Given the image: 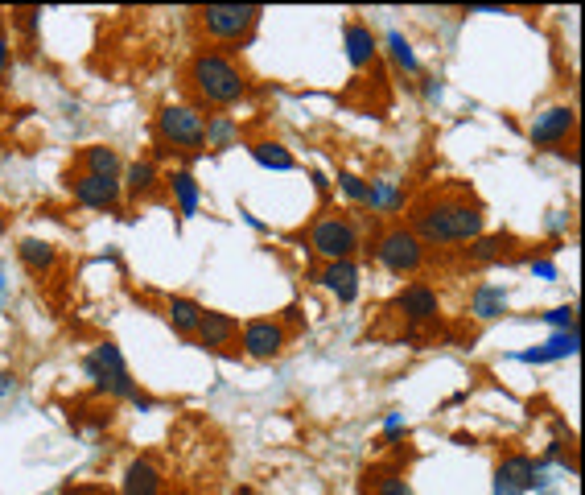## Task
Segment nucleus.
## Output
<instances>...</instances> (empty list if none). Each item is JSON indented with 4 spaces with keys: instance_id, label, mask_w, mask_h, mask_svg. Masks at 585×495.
<instances>
[{
    "instance_id": "1",
    "label": "nucleus",
    "mask_w": 585,
    "mask_h": 495,
    "mask_svg": "<svg viewBox=\"0 0 585 495\" xmlns=\"http://www.w3.org/2000/svg\"><path fill=\"white\" fill-rule=\"evenodd\" d=\"M412 236L425 248H458V244H474L478 236H487V207L470 186H441L421 194L417 203L408 207V223Z\"/></svg>"
},
{
    "instance_id": "2",
    "label": "nucleus",
    "mask_w": 585,
    "mask_h": 495,
    "mask_svg": "<svg viewBox=\"0 0 585 495\" xmlns=\"http://www.w3.org/2000/svg\"><path fill=\"white\" fill-rule=\"evenodd\" d=\"M186 87H190V95L198 99L202 108H231V104H239V99L252 91L244 66H239L219 46H202V50L190 54V62H186Z\"/></svg>"
},
{
    "instance_id": "3",
    "label": "nucleus",
    "mask_w": 585,
    "mask_h": 495,
    "mask_svg": "<svg viewBox=\"0 0 585 495\" xmlns=\"http://www.w3.org/2000/svg\"><path fill=\"white\" fill-rule=\"evenodd\" d=\"M153 145H161L169 157H202L206 153V116L194 104H161L153 116Z\"/></svg>"
},
{
    "instance_id": "4",
    "label": "nucleus",
    "mask_w": 585,
    "mask_h": 495,
    "mask_svg": "<svg viewBox=\"0 0 585 495\" xmlns=\"http://www.w3.org/2000/svg\"><path fill=\"white\" fill-rule=\"evenodd\" d=\"M83 376L91 380V388L99 396H108V401H132V396L141 392V384L128 372V359L120 355V347L112 339H103L95 351L83 355Z\"/></svg>"
},
{
    "instance_id": "5",
    "label": "nucleus",
    "mask_w": 585,
    "mask_h": 495,
    "mask_svg": "<svg viewBox=\"0 0 585 495\" xmlns=\"http://www.w3.org/2000/svg\"><path fill=\"white\" fill-rule=\"evenodd\" d=\"M305 244L322 260H355L359 248H363V236L351 223V211H322V215L309 219Z\"/></svg>"
},
{
    "instance_id": "6",
    "label": "nucleus",
    "mask_w": 585,
    "mask_h": 495,
    "mask_svg": "<svg viewBox=\"0 0 585 495\" xmlns=\"http://www.w3.org/2000/svg\"><path fill=\"white\" fill-rule=\"evenodd\" d=\"M264 9L260 5H206L198 9V25L206 29V38L223 46H244L252 42V33L260 29Z\"/></svg>"
},
{
    "instance_id": "7",
    "label": "nucleus",
    "mask_w": 585,
    "mask_h": 495,
    "mask_svg": "<svg viewBox=\"0 0 585 495\" xmlns=\"http://www.w3.org/2000/svg\"><path fill=\"white\" fill-rule=\"evenodd\" d=\"M371 252H375V260H380L392 277H412L425 264V244L412 236L404 223H388L380 236H375Z\"/></svg>"
},
{
    "instance_id": "8",
    "label": "nucleus",
    "mask_w": 585,
    "mask_h": 495,
    "mask_svg": "<svg viewBox=\"0 0 585 495\" xmlns=\"http://www.w3.org/2000/svg\"><path fill=\"white\" fill-rule=\"evenodd\" d=\"M528 491H544V467H540V458H532L524 450L503 454L495 462L491 495H528Z\"/></svg>"
},
{
    "instance_id": "9",
    "label": "nucleus",
    "mask_w": 585,
    "mask_h": 495,
    "mask_svg": "<svg viewBox=\"0 0 585 495\" xmlns=\"http://www.w3.org/2000/svg\"><path fill=\"white\" fill-rule=\"evenodd\" d=\"M66 190H71V198L79 207H87V211L124 215V186L112 182V178H95V174L71 170V174H66Z\"/></svg>"
},
{
    "instance_id": "10",
    "label": "nucleus",
    "mask_w": 585,
    "mask_h": 495,
    "mask_svg": "<svg viewBox=\"0 0 585 495\" xmlns=\"http://www.w3.org/2000/svg\"><path fill=\"white\" fill-rule=\"evenodd\" d=\"M289 347V326H281L277 318H248L239 326V351L248 359H277Z\"/></svg>"
},
{
    "instance_id": "11",
    "label": "nucleus",
    "mask_w": 585,
    "mask_h": 495,
    "mask_svg": "<svg viewBox=\"0 0 585 495\" xmlns=\"http://www.w3.org/2000/svg\"><path fill=\"white\" fill-rule=\"evenodd\" d=\"M573 132H577V108L553 104V108H544V112L532 120L528 137H532L536 149H557V153H565V145L573 141Z\"/></svg>"
},
{
    "instance_id": "12",
    "label": "nucleus",
    "mask_w": 585,
    "mask_h": 495,
    "mask_svg": "<svg viewBox=\"0 0 585 495\" xmlns=\"http://www.w3.org/2000/svg\"><path fill=\"white\" fill-rule=\"evenodd\" d=\"M392 306L404 314L408 326H429V322H437V314H441V293H437L429 281H408V285L392 297Z\"/></svg>"
},
{
    "instance_id": "13",
    "label": "nucleus",
    "mask_w": 585,
    "mask_h": 495,
    "mask_svg": "<svg viewBox=\"0 0 585 495\" xmlns=\"http://www.w3.org/2000/svg\"><path fill=\"white\" fill-rule=\"evenodd\" d=\"M190 343L202 347V351H211V355H227V347L239 343V322H235V314H227V310H202V322H198Z\"/></svg>"
},
{
    "instance_id": "14",
    "label": "nucleus",
    "mask_w": 585,
    "mask_h": 495,
    "mask_svg": "<svg viewBox=\"0 0 585 495\" xmlns=\"http://www.w3.org/2000/svg\"><path fill=\"white\" fill-rule=\"evenodd\" d=\"M309 281H318L326 293H334L342 306H351L355 297H359V289H363V281H359V264H355V260H326Z\"/></svg>"
},
{
    "instance_id": "15",
    "label": "nucleus",
    "mask_w": 585,
    "mask_h": 495,
    "mask_svg": "<svg viewBox=\"0 0 585 495\" xmlns=\"http://www.w3.org/2000/svg\"><path fill=\"white\" fill-rule=\"evenodd\" d=\"M161 170L149 161V157H136V161H124V174H120V186H124V198L128 203H145V198L157 194L161 186Z\"/></svg>"
},
{
    "instance_id": "16",
    "label": "nucleus",
    "mask_w": 585,
    "mask_h": 495,
    "mask_svg": "<svg viewBox=\"0 0 585 495\" xmlns=\"http://www.w3.org/2000/svg\"><path fill=\"white\" fill-rule=\"evenodd\" d=\"M120 495H165V475L153 458H132L120 479Z\"/></svg>"
},
{
    "instance_id": "17",
    "label": "nucleus",
    "mask_w": 585,
    "mask_h": 495,
    "mask_svg": "<svg viewBox=\"0 0 585 495\" xmlns=\"http://www.w3.org/2000/svg\"><path fill=\"white\" fill-rule=\"evenodd\" d=\"M359 495H417L396 462H375L359 475Z\"/></svg>"
},
{
    "instance_id": "18",
    "label": "nucleus",
    "mask_w": 585,
    "mask_h": 495,
    "mask_svg": "<svg viewBox=\"0 0 585 495\" xmlns=\"http://www.w3.org/2000/svg\"><path fill=\"white\" fill-rule=\"evenodd\" d=\"M342 46H347V62L355 71H367V66L380 58V42H375V33L367 21H347L342 25Z\"/></svg>"
},
{
    "instance_id": "19",
    "label": "nucleus",
    "mask_w": 585,
    "mask_h": 495,
    "mask_svg": "<svg viewBox=\"0 0 585 495\" xmlns=\"http://www.w3.org/2000/svg\"><path fill=\"white\" fill-rule=\"evenodd\" d=\"M202 302L198 297H186V293H169L165 297V322H169V330H174L178 339H194V330H198V322H202Z\"/></svg>"
},
{
    "instance_id": "20",
    "label": "nucleus",
    "mask_w": 585,
    "mask_h": 495,
    "mask_svg": "<svg viewBox=\"0 0 585 495\" xmlns=\"http://www.w3.org/2000/svg\"><path fill=\"white\" fill-rule=\"evenodd\" d=\"M17 260H21V269L29 277H50L54 273V264H58V248L42 236H21L17 240Z\"/></svg>"
},
{
    "instance_id": "21",
    "label": "nucleus",
    "mask_w": 585,
    "mask_h": 495,
    "mask_svg": "<svg viewBox=\"0 0 585 495\" xmlns=\"http://www.w3.org/2000/svg\"><path fill=\"white\" fill-rule=\"evenodd\" d=\"M577 347H581V335H577V326H573V330H553V335H548L540 347L520 351L515 359H520V363H553V359H573Z\"/></svg>"
},
{
    "instance_id": "22",
    "label": "nucleus",
    "mask_w": 585,
    "mask_h": 495,
    "mask_svg": "<svg viewBox=\"0 0 585 495\" xmlns=\"http://www.w3.org/2000/svg\"><path fill=\"white\" fill-rule=\"evenodd\" d=\"M75 170L95 174V178H112V182H120V174H124V157H120V149H112V145H83V149H79V165H75Z\"/></svg>"
},
{
    "instance_id": "23",
    "label": "nucleus",
    "mask_w": 585,
    "mask_h": 495,
    "mask_svg": "<svg viewBox=\"0 0 585 495\" xmlns=\"http://www.w3.org/2000/svg\"><path fill=\"white\" fill-rule=\"evenodd\" d=\"M511 248H515V236H507V231H495V236H478V240L466 248V260L474 264V269H483V264L507 260Z\"/></svg>"
},
{
    "instance_id": "24",
    "label": "nucleus",
    "mask_w": 585,
    "mask_h": 495,
    "mask_svg": "<svg viewBox=\"0 0 585 495\" xmlns=\"http://www.w3.org/2000/svg\"><path fill=\"white\" fill-rule=\"evenodd\" d=\"M165 186H169V194H174V203H178V215H182V219L198 215L202 186H198V178H194L190 170H174V174L165 178Z\"/></svg>"
},
{
    "instance_id": "25",
    "label": "nucleus",
    "mask_w": 585,
    "mask_h": 495,
    "mask_svg": "<svg viewBox=\"0 0 585 495\" xmlns=\"http://www.w3.org/2000/svg\"><path fill=\"white\" fill-rule=\"evenodd\" d=\"M470 314L483 318V322L503 318L507 314V285H478L470 293Z\"/></svg>"
},
{
    "instance_id": "26",
    "label": "nucleus",
    "mask_w": 585,
    "mask_h": 495,
    "mask_svg": "<svg viewBox=\"0 0 585 495\" xmlns=\"http://www.w3.org/2000/svg\"><path fill=\"white\" fill-rule=\"evenodd\" d=\"M248 153H252L256 165H264V170H277V174H293L297 170V157L281 141H252Z\"/></svg>"
},
{
    "instance_id": "27",
    "label": "nucleus",
    "mask_w": 585,
    "mask_h": 495,
    "mask_svg": "<svg viewBox=\"0 0 585 495\" xmlns=\"http://www.w3.org/2000/svg\"><path fill=\"white\" fill-rule=\"evenodd\" d=\"M371 182V194H367V207L375 215H400L404 211V194L392 178H367Z\"/></svg>"
},
{
    "instance_id": "28",
    "label": "nucleus",
    "mask_w": 585,
    "mask_h": 495,
    "mask_svg": "<svg viewBox=\"0 0 585 495\" xmlns=\"http://www.w3.org/2000/svg\"><path fill=\"white\" fill-rule=\"evenodd\" d=\"M235 141H239L235 116H206V149L223 153V149H235Z\"/></svg>"
},
{
    "instance_id": "29",
    "label": "nucleus",
    "mask_w": 585,
    "mask_h": 495,
    "mask_svg": "<svg viewBox=\"0 0 585 495\" xmlns=\"http://www.w3.org/2000/svg\"><path fill=\"white\" fill-rule=\"evenodd\" d=\"M384 46H388V58L400 66L404 75H421V58H417V50H412V42L404 38L400 29H392V33H388Z\"/></svg>"
},
{
    "instance_id": "30",
    "label": "nucleus",
    "mask_w": 585,
    "mask_h": 495,
    "mask_svg": "<svg viewBox=\"0 0 585 495\" xmlns=\"http://www.w3.org/2000/svg\"><path fill=\"white\" fill-rule=\"evenodd\" d=\"M13 29L25 38V46H38V29H42V9H13L9 13Z\"/></svg>"
},
{
    "instance_id": "31",
    "label": "nucleus",
    "mask_w": 585,
    "mask_h": 495,
    "mask_svg": "<svg viewBox=\"0 0 585 495\" xmlns=\"http://www.w3.org/2000/svg\"><path fill=\"white\" fill-rule=\"evenodd\" d=\"M334 182H338V190L347 194L355 207H367V194H371V182H367V178H359V174H351V170H338Z\"/></svg>"
},
{
    "instance_id": "32",
    "label": "nucleus",
    "mask_w": 585,
    "mask_h": 495,
    "mask_svg": "<svg viewBox=\"0 0 585 495\" xmlns=\"http://www.w3.org/2000/svg\"><path fill=\"white\" fill-rule=\"evenodd\" d=\"M553 330H573L577 326V306H557V310H548V314H540Z\"/></svg>"
},
{
    "instance_id": "33",
    "label": "nucleus",
    "mask_w": 585,
    "mask_h": 495,
    "mask_svg": "<svg viewBox=\"0 0 585 495\" xmlns=\"http://www.w3.org/2000/svg\"><path fill=\"white\" fill-rule=\"evenodd\" d=\"M9 75H13V38L0 29V87L9 83Z\"/></svg>"
},
{
    "instance_id": "34",
    "label": "nucleus",
    "mask_w": 585,
    "mask_h": 495,
    "mask_svg": "<svg viewBox=\"0 0 585 495\" xmlns=\"http://www.w3.org/2000/svg\"><path fill=\"white\" fill-rule=\"evenodd\" d=\"M404 434H408L404 417H400V413H388V417H384V438H380V442H396V438H404Z\"/></svg>"
},
{
    "instance_id": "35",
    "label": "nucleus",
    "mask_w": 585,
    "mask_h": 495,
    "mask_svg": "<svg viewBox=\"0 0 585 495\" xmlns=\"http://www.w3.org/2000/svg\"><path fill=\"white\" fill-rule=\"evenodd\" d=\"M528 269H532L536 277H544V281H557V264L548 260V256H532V260H528Z\"/></svg>"
},
{
    "instance_id": "36",
    "label": "nucleus",
    "mask_w": 585,
    "mask_h": 495,
    "mask_svg": "<svg viewBox=\"0 0 585 495\" xmlns=\"http://www.w3.org/2000/svg\"><path fill=\"white\" fill-rule=\"evenodd\" d=\"M569 219H573L569 211H553V219H548V231H553V236H557V231H565V227H569Z\"/></svg>"
},
{
    "instance_id": "37",
    "label": "nucleus",
    "mask_w": 585,
    "mask_h": 495,
    "mask_svg": "<svg viewBox=\"0 0 585 495\" xmlns=\"http://www.w3.org/2000/svg\"><path fill=\"white\" fill-rule=\"evenodd\" d=\"M277 322H281V326H285V322H289V326H301V322H305V314H301V306H285V314H281Z\"/></svg>"
},
{
    "instance_id": "38",
    "label": "nucleus",
    "mask_w": 585,
    "mask_h": 495,
    "mask_svg": "<svg viewBox=\"0 0 585 495\" xmlns=\"http://www.w3.org/2000/svg\"><path fill=\"white\" fill-rule=\"evenodd\" d=\"M17 388V376L13 372H0V396H9Z\"/></svg>"
},
{
    "instance_id": "39",
    "label": "nucleus",
    "mask_w": 585,
    "mask_h": 495,
    "mask_svg": "<svg viewBox=\"0 0 585 495\" xmlns=\"http://www.w3.org/2000/svg\"><path fill=\"white\" fill-rule=\"evenodd\" d=\"M425 99H441V83H437L433 75L425 79Z\"/></svg>"
},
{
    "instance_id": "40",
    "label": "nucleus",
    "mask_w": 585,
    "mask_h": 495,
    "mask_svg": "<svg viewBox=\"0 0 585 495\" xmlns=\"http://www.w3.org/2000/svg\"><path fill=\"white\" fill-rule=\"evenodd\" d=\"M5 231H9V215H5V211H0V236H5Z\"/></svg>"
},
{
    "instance_id": "41",
    "label": "nucleus",
    "mask_w": 585,
    "mask_h": 495,
    "mask_svg": "<svg viewBox=\"0 0 585 495\" xmlns=\"http://www.w3.org/2000/svg\"><path fill=\"white\" fill-rule=\"evenodd\" d=\"M0 293H5V269H0Z\"/></svg>"
},
{
    "instance_id": "42",
    "label": "nucleus",
    "mask_w": 585,
    "mask_h": 495,
    "mask_svg": "<svg viewBox=\"0 0 585 495\" xmlns=\"http://www.w3.org/2000/svg\"><path fill=\"white\" fill-rule=\"evenodd\" d=\"M0 29H5V13H0Z\"/></svg>"
}]
</instances>
